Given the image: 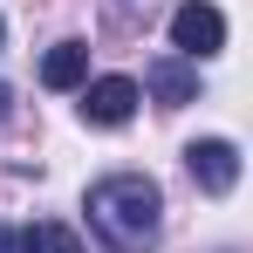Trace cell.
<instances>
[{
  "instance_id": "4",
  "label": "cell",
  "mask_w": 253,
  "mask_h": 253,
  "mask_svg": "<svg viewBox=\"0 0 253 253\" xmlns=\"http://www.w3.org/2000/svg\"><path fill=\"white\" fill-rule=\"evenodd\" d=\"M137 103H144V89L130 83V76H103V83L83 89V124L117 130V124H130V117H137Z\"/></svg>"
},
{
  "instance_id": "5",
  "label": "cell",
  "mask_w": 253,
  "mask_h": 253,
  "mask_svg": "<svg viewBox=\"0 0 253 253\" xmlns=\"http://www.w3.org/2000/svg\"><path fill=\"white\" fill-rule=\"evenodd\" d=\"M151 96H158L165 110L199 103V69H192L185 55H158V62H151Z\"/></svg>"
},
{
  "instance_id": "9",
  "label": "cell",
  "mask_w": 253,
  "mask_h": 253,
  "mask_svg": "<svg viewBox=\"0 0 253 253\" xmlns=\"http://www.w3.org/2000/svg\"><path fill=\"white\" fill-rule=\"evenodd\" d=\"M0 253H21V233H7V226H0Z\"/></svg>"
},
{
  "instance_id": "10",
  "label": "cell",
  "mask_w": 253,
  "mask_h": 253,
  "mask_svg": "<svg viewBox=\"0 0 253 253\" xmlns=\"http://www.w3.org/2000/svg\"><path fill=\"white\" fill-rule=\"evenodd\" d=\"M0 48H7V28H0Z\"/></svg>"
},
{
  "instance_id": "8",
  "label": "cell",
  "mask_w": 253,
  "mask_h": 253,
  "mask_svg": "<svg viewBox=\"0 0 253 253\" xmlns=\"http://www.w3.org/2000/svg\"><path fill=\"white\" fill-rule=\"evenodd\" d=\"M7 117H14V89L0 83V124H7Z\"/></svg>"
},
{
  "instance_id": "6",
  "label": "cell",
  "mask_w": 253,
  "mask_h": 253,
  "mask_svg": "<svg viewBox=\"0 0 253 253\" xmlns=\"http://www.w3.org/2000/svg\"><path fill=\"white\" fill-rule=\"evenodd\" d=\"M42 83L48 89H83L89 83V42H55L42 62Z\"/></svg>"
},
{
  "instance_id": "7",
  "label": "cell",
  "mask_w": 253,
  "mask_h": 253,
  "mask_svg": "<svg viewBox=\"0 0 253 253\" xmlns=\"http://www.w3.org/2000/svg\"><path fill=\"white\" fill-rule=\"evenodd\" d=\"M21 253H83V240H76L69 226L42 219V226H28V233H21Z\"/></svg>"
},
{
  "instance_id": "2",
  "label": "cell",
  "mask_w": 253,
  "mask_h": 253,
  "mask_svg": "<svg viewBox=\"0 0 253 253\" xmlns=\"http://www.w3.org/2000/svg\"><path fill=\"white\" fill-rule=\"evenodd\" d=\"M171 48H178L185 62H212V55L226 48V14H219L212 0H185V7L171 14Z\"/></svg>"
},
{
  "instance_id": "1",
  "label": "cell",
  "mask_w": 253,
  "mask_h": 253,
  "mask_svg": "<svg viewBox=\"0 0 253 253\" xmlns=\"http://www.w3.org/2000/svg\"><path fill=\"white\" fill-rule=\"evenodd\" d=\"M89 226L110 253H151L165 233V192L144 171H110L89 185Z\"/></svg>"
},
{
  "instance_id": "3",
  "label": "cell",
  "mask_w": 253,
  "mask_h": 253,
  "mask_svg": "<svg viewBox=\"0 0 253 253\" xmlns=\"http://www.w3.org/2000/svg\"><path fill=\"white\" fill-rule=\"evenodd\" d=\"M185 171H192L199 192L226 199V192L240 185V144H233V137H199V144H185Z\"/></svg>"
}]
</instances>
